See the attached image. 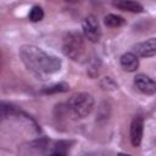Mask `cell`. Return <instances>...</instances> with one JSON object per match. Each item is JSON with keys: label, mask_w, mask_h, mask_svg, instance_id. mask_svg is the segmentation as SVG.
<instances>
[{"label": "cell", "mask_w": 156, "mask_h": 156, "mask_svg": "<svg viewBox=\"0 0 156 156\" xmlns=\"http://www.w3.org/2000/svg\"><path fill=\"white\" fill-rule=\"evenodd\" d=\"M62 51L71 60H74V61L80 60L84 55V51H85L83 35L77 30L67 32L63 35Z\"/></svg>", "instance_id": "3"}, {"label": "cell", "mask_w": 156, "mask_h": 156, "mask_svg": "<svg viewBox=\"0 0 156 156\" xmlns=\"http://www.w3.org/2000/svg\"><path fill=\"white\" fill-rule=\"evenodd\" d=\"M133 52L140 57H152L156 54V39L150 38L146 41L138 43L133 46Z\"/></svg>", "instance_id": "5"}, {"label": "cell", "mask_w": 156, "mask_h": 156, "mask_svg": "<svg viewBox=\"0 0 156 156\" xmlns=\"http://www.w3.org/2000/svg\"><path fill=\"white\" fill-rule=\"evenodd\" d=\"M68 150V143L67 141H57L55 144V150L51 151L52 155H65Z\"/></svg>", "instance_id": "13"}, {"label": "cell", "mask_w": 156, "mask_h": 156, "mask_svg": "<svg viewBox=\"0 0 156 156\" xmlns=\"http://www.w3.org/2000/svg\"><path fill=\"white\" fill-rule=\"evenodd\" d=\"M104 23H105V26H107L110 28H118V27H122L123 24H126V20L119 15L108 13L105 16Z\"/></svg>", "instance_id": "10"}, {"label": "cell", "mask_w": 156, "mask_h": 156, "mask_svg": "<svg viewBox=\"0 0 156 156\" xmlns=\"http://www.w3.org/2000/svg\"><path fill=\"white\" fill-rule=\"evenodd\" d=\"M2 112H4V107H1V106H0V116L2 115Z\"/></svg>", "instance_id": "15"}, {"label": "cell", "mask_w": 156, "mask_h": 156, "mask_svg": "<svg viewBox=\"0 0 156 156\" xmlns=\"http://www.w3.org/2000/svg\"><path fill=\"white\" fill-rule=\"evenodd\" d=\"M143 132H144V119L138 116L134 117V119L130 123V141L134 147H138L143 139Z\"/></svg>", "instance_id": "7"}, {"label": "cell", "mask_w": 156, "mask_h": 156, "mask_svg": "<svg viewBox=\"0 0 156 156\" xmlns=\"http://www.w3.org/2000/svg\"><path fill=\"white\" fill-rule=\"evenodd\" d=\"M68 89H69V87L67 83H56V84H52L50 87L44 88L43 93L44 94H57V93H65Z\"/></svg>", "instance_id": "11"}, {"label": "cell", "mask_w": 156, "mask_h": 156, "mask_svg": "<svg viewBox=\"0 0 156 156\" xmlns=\"http://www.w3.org/2000/svg\"><path fill=\"white\" fill-rule=\"evenodd\" d=\"M65 2H68V4H78V2H80L82 0H63Z\"/></svg>", "instance_id": "14"}, {"label": "cell", "mask_w": 156, "mask_h": 156, "mask_svg": "<svg viewBox=\"0 0 156 156\" xmlns=\"http://www.w3.org/2000/svg\"><path fill=\"white\" fill-rule=\"evenodd\" d=\"M82 27H83V34L89 41L98 43L100 40L101 29H100V24H99L95 16L89 15L88 17H85L84 21H83Z\"/></svg>", "instance_id": "4"}, {"label": "cell", "mask_w": 156, "mask_h": 156, "mask_svg": "<svg viewBox=\"0 0 156 156\" xmlns=\"http://www.w3.org/2000/svg\"><path fill=\"white\" fill-rule=\"evenodd\" d=\"M43 17H44V11L40 6L35 5L30 9L29 15H28V18H29L30 22H39V21L43 20Z\"/></svg>", "instance_id": "12"}, {"label": "cell", "mask_w": 156, "mask_h": 156, "mask_svg": "<svg viewBox=\"0 0 156 156\" xmlns=\"http://www.w3.org/2000/svg\"><path fill=\"white\" fill-rule=\"evenodd\" d=\"M121 66L127 72H134L139 67V60L138 56L134 52H126L121 56Z\"/></svg>", "instance_id": "9"}, {"label": "cell", "mask_w": 156, "mask_h": 156, "mask_svg": "<svg viewBox=\"0 0 156 156\" xmlns=\"http://www.w3.org/2000/svg\"><path fill=\"white\" fill-rule=\"evenodd\" d=\"M134 85L139 91L146 95H154L156 91L155 82L146 74H136L134 78Z\"/></svg>", "instance_id": "6"}, {"label": "cell", "mask_w": 156, "mask_h": 156, "mask_svg": "<svg viewBox=\"0 0 156 156\" xmlns=\"http://www.w3.org/2000/svg\"><path fill=\"white\" fill-rule=\"evenodd\" d=\"M112 5L115 7H117L118 10L134 12V13H140V12L144 11V7L134 0H113Z\"/></svg>", "instance_id": "8"}, {"label": "cell", "mask_w": 156, "mask_h": 156, "mask_svg": "<svg viewBox=\"0 0 156 156\" xmlns=\"http://www.w3.org/2000/svg\"><path fill=\"white\" fill-rule=\"evenodd\" d=\"M94 107V98L89 93H77L72 95L65 107L66 113L73 119L85 118Z\"/></svg>", "instance_id": "2"}, {"label": "cell", "mask_w": 156, "mask_h": 156, "mask_svg": "<svg viewBox=\"0 0 156 156\" xmlns=\"http://www.w3.org/2000/svg\"><path fill=\"white\" fill-rule=\"evenodd\" d=\"M20 56L26 67L43 79L46 76L58 72L62 66V61L57 56L51 55L35 45L21 46Z\"/></svg>", "instance_id": "1"}]
</instances>
